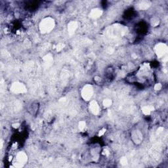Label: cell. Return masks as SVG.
Masks as SVG:
<instances>
[{
  "mask_svg": "<svg viewBox=\"0 0 168 168\" xmlns=\"http://www.w3.org/2000/svg\"><path fill=\"white\" fill-rule=\"evenodd\" d=\"M55 22L54 20L51 18L44 19L40 24V29L43 33H48L54 28Z\"/></svg>",
  "mask_w": 168,
  "mask_h": 168,
  "instance_id": "cell-1",
  "label": "cell"
},
{
  "mask_svg": "<svg viewBox=\"0 0 168 168\" xmlns=\"http://www.w3.org/2000/svg\"><path fill=\"white\" fill-rule=\"evenodd\" d=\"M93 87L90 85H87L83 87L82 92V95L84 99L86 100H89V99L93 96Z\"/></svg>",
  "mask_w": 168,
  "mask_h": 168,
  "instance_id": "cell-2",
  "label": "cell"
},
{
  "mask_svg": "<svg viewBox=\"0 0 168 168\" xmlns=\"http://www.w3.org/2000/svg\"><path fill=\"white\" fill-rule=\"evenodd\" d=\"M156 51L157 55L159 56V57H162V56H164L166 53L167 52V47L166 45H165L164 44H160L157 45V47L156 48Z\"/></svg>",
  "mask_w": 168,
  "mask_h": 168,
  "instance_id": "cell-3",
  "label": "cell"
},
{
  "mask_svg": "<svg viewBox=\"0 0 168 168\" xmlns=\"http://www.w3.org/2000/svg\"><path fill=\"white\" fill-rule=\"evenodd\" d=\"M132 133V139L135 143H139L142 141V134L139 130L134 131Z\"/></svg>",
  "mask_w": 168,
  "mask_h": 168,
  "instance_id": "cell-4",
  "label": "cell"
},
{
  "mask_svg": "<svg viewBox=\"0 0 168 168\" xmlns=\"http://www.w3.org/2000/svg\"><path fill=\"white\" fill-rule=\"evenodd\" d=\"M99 104L97 103L96 101H92L90 104V111L93 114H97L99 112Z\"/></svg>",
  "mask_w": 168,
  "mask_h": 168,
  "instance_id": "cell-5",
  "label": "cell"
},
{
  "mask_svg": "<svg viewBox=\"0 0 168 168\" xmlns=\"http://www.w3.org/2000/svg\"><path fill=\"white\" fill-rule=\"evenodd\" d=\"M101 13H102V11L100 9H95L92 10V16L93 17V18H97V17H99L101 15Z\"/></svg>",
  "mask_w": 168,
  "mask_h": 168,
  "instance_id": "cell-6",
  "label": "cell"
},
{
  "mask_svg": "<svg viewBox=\"0 0 168 168\" xmlns=\"http://www.w3.org/2000/svg\"><path fill=\"white\" fill-rule=\"evenodd\" d=\"M111 104H112V102H111L110 99H106V100H104L103 102V104L105 107H109L110 106H111Z\"/></svg>",
  "mask_w": 168,
  "mask_h": 168,
  "instance_id": "cell-7",
  "label": "cell"
}]
</instances>
